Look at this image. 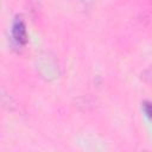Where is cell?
<instances>
[{
  "instance_id": "6da1fadb",
  "label": "cell",
  "mask_w": 152,
  "mask_h": 152,
  "mask_svg": "<svg viewBox=\"0 0 152 152\" xmlns=\"http://www.w3.org/2000/svg\"><path fill=\"white\" fill-rule=\"evenodd\" d=\"M13 38L18 44H25L26 43V31H25V26L20 20H17L13 24Z\"/></svg>"
},
{
  "instance_id": "7a4b0ae2",
  "label": "cell",
  "mask_w": 152,
  "mask_h": 152,
  "mask_svg": "<svg viewBox=\"0 0 152 152\" xmlns=\"http://www.w3.org/2000/svg\"><path fill=\"white\" fill-rule=\"evenodd\" d=\"M144 108H145L146 114H147V115L150 116V119L152 120V103H145Z\"/></svg>"
}]
</instances>
